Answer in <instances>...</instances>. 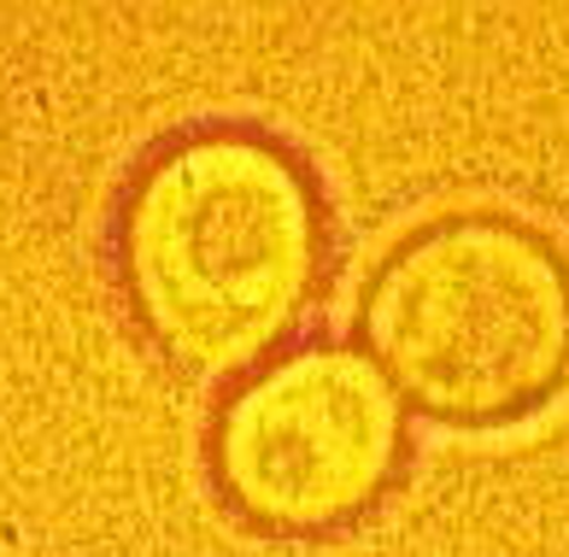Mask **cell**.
<instances>
[{
    "instance_id": "obj_3",
    "label": "cell",
    "mask_w": 569,
    "mask_h": 557,
    "mask_svg": "<svg viewBox=\"0 0 569 557\" xmlns=\"http://www.w3.org/2000/svg\"><path fill=\"white\" fill-rule=\"evenodd\" d=\"M406 405L352 347H300L247 370L212 422V476L236 517L270 534H329L388 493Z\"/></svg>"
},
{
    "instance_id": "obj_1",
    "label": "cell",
    "mask_w": 569,
    "mask_h": 557,
    "mask_svg": "<svg viewBox=\"0 0 569 557\" xmlns=\"http://www.w3.org/2000/svg\"><path fill=\"white\" fill-rule=\"evenodd\" d=\"M118 270L164 358L200 376H247L270 364L318 294V188L252 130L182 136L123 195Z\"/></svg>"
},
{
    "instance_id": "obj_2",
    "label": "cell",
    "mask_w": 569,
    "mask_h": 557,
    "mask_svg": "<svg viewBox=\"0 0 569 557\" xmlns=\"http://www.w3.org/2000/svg\"><path fill=\"white\" fill-rule=\"evenodd\" d=\"M358 335L406 411L529 422L569 394V252L505 211L435 218L370 270Z\"/></svg>"
}]
</instances>
